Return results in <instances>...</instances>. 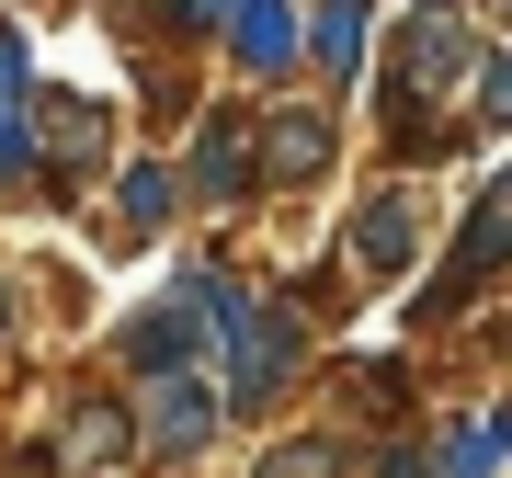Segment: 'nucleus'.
<instances>
[{
    "instance_id": "7",
    "label": "nucleus",
    "mask_w": 512,
    "mask_h": 478,
    "mask_svg": "<svg viewBox=\"0 0 512 478\" xmlns=\"http://www.w3.org/2000/svg\"><path fill=\"white\" fill-rule=\"evenodd\" d=\"M183 183L205 194V205H239V183H251V148H239V126L217 114V126H205V148H194V171Z\"/></svg>"
},
{
    "instance_id": "11",
    "label": "nucleus",
    "mask_w": 512,
    "mask_h": 478,
    "mask_svg": "<svg viewBox=\"0 0 512 478\" xmlns=\"http://www.w3.org/2000/svg\"><path fill=\"white\" fill-rule=\"evenodd\" d=\"M69 444H80V456H92V467H103V456H114V444H126V422H114V410H80V422H69Z\"/></svg>"
},
{
    "instance_id": "13",
    "label": "nucleus",
    "mask_w": 512,
    "mask_h": 478,
    "mask_svg": "<svg viewBox=\"0 0 512 478\" xmlns=\"http://www.w3.org/2000/svg\"><path fill=\"white\" fill-rule=\"evenodd\" d=\"M12 103H23V46L0 35V126H12Z\"/></svg>"
},
{
    "instance_id": "4",
    "label": "nucleus",
    "mask_w": 512,
    "mask_h": 478,
    "mask_svg": "<svg viewBox=\"0 0 512 478\" xmlns=\"http://www.w3.org/2000/svg\"><path fill=\"white\" fill-rule=\"evenodd\" d=\"M319 160H330V114H319V103H285L274 137H262V171H274V183H308Z\"/></svg>"
},
{
    "instance_id": "6",
    "label": "nucleus",
    "mask_w": 512,
    "mask_h": 478,
    "mask_svg": "<svg viewBox=\"0 0 512 478\" xmlns=\"http://www.w3.org/2000/svg\"><path fill=\"white\" fill-rule=\"evenodd\" d=\"M228 46L251 57L262 80H285V69H296V23H285V0H239V23H228Z\"/></svg>"
},
{
    "instance_id": "1",
    "label": "nucleus",
    "mask_w": 512,
    "mask_h": 478,
    "mask_svg": "<svg viewBox=\"0 0 512 478\" xmlns=\"http://www.w3.org/2000/svg\"><path fill=\"white\" fill-rule=\"evenodd\" d=\"M285 376H296V319L285 308H239L228 319V399L262 410V399H285Z\"/></svg>"
},
{
    "instance_id": "8",
    "label": "nucleus",
    "mask_w": 512,
    "mask_h": 478,
    "mask_svg": "<svg viewBox=\"0 0 512 478\" xmlns=\"http://www.w3.org/2000/svg\"><path fill=\"white\" fill-rule=\"evenodd\" d=\"M171 194H183V183H171L160 160H137L126 183H114V228H126V239H148V228H171Z\"/></svg>"
},
{
    "instance_id": "9",
    "label": "nucleus",
    "mask_w": 512,
    "mask_h": 478,
    "mask_svg": "<svg viewBox=\"0 0 512 478\" xmlns=\"http://www.w3.org/2000/svg\"><path fill=\"white\" fill-rule=\"evenodd\" d=\"M353 251H365L376 274H399V262H410V194H376L365 217H353Z\"/></svg>"
},
{
    "instance_id": "14",
    "label": "nucleus",
    "mask_w": 512,
    "mask_h": 478,
    "mask_svg": "<svg viewBox=\"0 0 512 478\" xmlns=\"http://www.w3.org/2000/svg\"><path fill=\"white\" fill-rule=\"evenodd\" d=\"M0 331H12V296H0Z\"/></svg>"
},
{
    "instance_id": "5",
    "label": "nucleus",
    "mask_w": 512,
    "mask_h": 478,
    "mask_svg": "<svg viewBox=\"0 0 512 478\" xmlns=\"http://www.w3.org/2000/svg\"><path fill=\"white\" fill-rule=\"evenodd\" d=\"M365 12H376V0H319L296 46H308V57H319L330 80H353V69H365Z\"/></svg>"
},
{
    "instance_id": "12",
    "label": "nucleus",
    "mask_w": 512,
    "mask_h": 478,
    "mask_svg": "<svg viewBox=\"0 0 512 478\" xmlns=\"http://www.w3.org/2000/svg\"><path fill=\"white\" fill-rule=\"evenodd\" d=\"M274 478H342V467H330L319 444H285V456H274Z\"/></svg>"
},
{
    "instance_id": "2",
    "label": "nucleus",
    "mask_w": 512,
    "mask_h": 478,
    "mask_svg": "<svg viewBox=\"0 0 512 478\" xmlns=\"http://www.w3.org/2000/svg\"><path fill=\"white\" fill-rule=\"evenodd\" d=\"M205 433H217V399H205L183 365H160L148 376V444H160V456H194Z\"/></svg>"
},
{
    "instance_id": "10",
    "label": "nucleus",
    "mask_w": 512,
    "mask_h": 478,
    "mask_svg": "<svg viewBox=\"0 0 512 478\" xmlns=\"http://www.w3.org/2000/svg\"><path fill=\"white\" fill-rule=\"evenodd\" d=\"M490 456H501V433H490V422H467V433L433 456V478H490Z\"/></svg>"
},
{
    "instance_id": "3",
    "label": "nucleus",
    "mask_w": 512,
    "mask_h": 478,
    "mask_svg": "<svg viewBox=\"0 0 512 478\" xmlns=\"http://www.w3.org/2000/svg\"><path fill=\"white\" fill-rule=\"evenodd\" d=\"M456 57H467V35H456V0H421V23L399 35V69H410V92L456 80Z\"/></svg>"
}]
</instances>
